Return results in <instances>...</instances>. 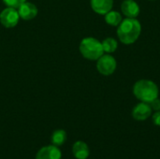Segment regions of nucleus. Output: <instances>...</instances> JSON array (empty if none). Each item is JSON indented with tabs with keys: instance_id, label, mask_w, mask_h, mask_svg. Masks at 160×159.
I'll use <instances>...</instances> for the list:
<instances>
[{
	"instance_id": "1",
	"label": "nucleus",
	"mask_w": 160,
	"mask_h": 159,
	"mask_svg": "<svg viewBox=\"0 0 160 159\" xmlns=\"http://www.w3.org/2000/svg\"><path fill=\"white\" fill-rule=\"evenodd\" d=\"M142 32L141 22L136 18L124 19L117 28V36L124 44H132L138 40Z\"/></svg>"
},
{
	"instance_id": "7",
	"label": "nucleus",
	"mask_w": 160,
	"mask_h": 159,
	"mask_svg": "<svg viewBox=\"0 0 160 159\" xmlns=\"http://www.w3.org/2000/svg\"><path fill=\"white\" fill-rule=\"evenodd\" d=\"M62 153L55 145H48L42 147L36 155V159H61Z\"/></svg>"
},
{
	"instance_id": "11",
	"label": "nucleus",
	"mask_w": 160,
	"mask_h": 159,
	"mask_svg": "<svg viewBox=\"0 0 160 159\" xmlns=\"http://www.w3.org/2000/svg\"><path fill=\"white\" fill-rule=\"evenodd\" d=\"M72 154L75 158L87 159L90 155V150L85 142L82 141H78L72 146Z\"/></svg>"
},
{
	"instance_id": "16",
	"label": "nucleus",
	"mask_w": 160,
	"mask_h": 159,
	"mask_svg": "<svg viewBox=\"0 0 160 159\" xmlns=\"http://www.w3.org/2000/svg\"><path fill=\"white\" fill-rule=\"evenodd\" d=\"M149 105H150V107L152 108V110H154V111H160V99L158 97V98H156V99H154L152 102H150L149 103Z\"/></svg>"
},
{
	"instance_id": "10",
	"label": "nucleus",
	"mask_w": 160,
	"mask_h": 159,
	"mask_svg": "<svg viewBox=\"0 0 160 159\" xmlns=\"http://www.w3.org/2000/svg\"><path fill=\"white\" fill-rule=\"evenodd\" d=\"M90 3L92 9L100 15H105L113 6V0H90Z\"/></svg>"
},
{
	"instance_id": "2",
	"label": "nucleus",
	"mask_w": 160,
	"mask_h": 159,
	"mask_svg": "<svg viewBox=\"0 0 160 159\" xmlns=\"http://www.w3.org/2000/svg\"><path fill=\"white\" fill-rule=\"evenodd\" d=\"M133 94L141 102L150 103L158 97L159 90L154 82L150 80H140L133 86Z\"/></svg>"
},
{
	"instance_id": "14",
	"label": "nucleus",
	"mask_w": 160,
	"mask_h": 159,
	"mask_svg": "<svg viewBox=\"0 0 160 159\" xmlns=\"http://www.w3.org/2000/svg\"><path fill=\"white\" fill-rule=\"evenodd\" d=\"M101 43H102V48H103L104 52H107V53H112L115 52L118 47V43L116 39L113 37H107Z\"/></svg>"
},
{
	"instance_id": "17",
	"label": "nucleus",
	"mask_w": 160,
	"mask_h": 159,
	"mask_svg": "<svg viewBox=\"0 0 160 159\" xmlns=\"http://www.w3.org/2000/svg\"><path fill=\"white\" fill-rule=\"evenodd\" d=\"M152 120H153V123L158 126V127H160V111H157L153 116H152Z\"/></svg>"
},
{
	"instance_id": "8",
	"label": "nucleus",
	"mask_w": 160,
	"mask_h": 159,
	"mask_svg": "<svg viewBox=\"0 0 160 159\" xmlns=\"http://www.w3.org/2000/svg\"><path fill=\"white\" fill-rule=\"evenodd\" d=\"M18 13L20 18L28 21L34 19L38 14V7L30 2H24L18 7Z\"/></svg>"
},
{
	"instance_id": "18",
	"label": "nucleus",
	"mask_w": 160,
	"mask_h": 159,
	"mask_svg": "<svg viewBox=\"0 0 160 159\" xmlns=\"http://www.w3.org/2000/svg\"><path fill=\"white\" fill-rule=\"evenodd\" d=\"M152 1H153V0H152Z\"/></svg>"
},
{
	"instance_id": "12",
	"label": "nucleus",
	"mask_w": 160,
	"mask_h": 159,
	"mask_svg": "<svg viewBox=\"0 0 160 159\" xmlns=\"http://www.w3.org/2000/svg\"><path fill=\"white\" fill-rule=\"evenodd\" d=\"M123 21L122 15L118 11L110 10L105 14V22L112 26H118L120 22Z\"/></svg>"
},
{
	"instance_id": "6",
	"label": "nucleus",
	"mask_w": 160,
	"mask_h": 159,
	"mask_svg": "<svg viewBox=\"0 0 160 159\" xmlns=\"http://www.w3.org/2000/svg\"><path fill=\"white\" fill-rule=\"evenodd\" d=\"M152 108L149 103L141 102L132 110V117L137 121H144L152 115Z\"/></svg>"
},
{
	"instance_id": "3",
	"label": "nucleus",
	"mask_w": 160,
	"mask_h": 159,
	"mask_svg": "<svg viewBox=\"0 0 160 159\" xmlns=\"http://www.w3.org/2000/svg\"><path fill=\"white\" fill-rule=\"evenodd\" d=\"M80 52L82 55L89 60H98L103 55L104 51L102 43L95 37H84L80 43Z\"/></svg>"
},
{
	"instance_id": "15",
	"label": "nucleus",
	"mask_w": 160,
	"mask_h": 159,
	"mask_svg": "<svg viewBox=\"0 0 160 159\" xmlns=\"http://www.w3.org/2000/svg\"><path fill=\"white\" fill-rule=\"evenodd\" d=\"M26 0H3V2L5 3V5H7L9 7H14V8L19 7Z\"/></svg>"
},
{
	"instance_id": "5",
	"label": "nucleus",
	"mask_w": 160,
	"mask_h": 159,
	"mask_svg": "<svg viewBox=\"0 0 160 159\" xmlns=\"http://www.w3.org/2000/svg\"><path fill=\"white\" fill-rule=\"evenodd\" d=\"M19 19L20 16L18 10H16V8L14 7H8L0 13V22L2 25L7 28H12L16 26L19 22Z\"/></svg>"
},
{
	"instance_id": "13",
	"label": "nucleus",
	"mask_w": 160,
	"mask_h": 159,
	"mask_svg": "<svg viewBox=\"0 0 160 159\" xmlns=\"http://www.w3.org/2000/svg\"><path fill=\"white\" fill-rule=\"evenodd\" d=\"M67 140V133L65 130L63 129H57L55 130L52 135V138H51V141L52 142L53 145L55 146H61L65 143Z\"/></svg>"
},
{
	"instance_id": "4",
	"label": "nucleus",
	"mask_w": 160,
	"mask_h": 159,
	"mask_svg": "<svg viewBox=\"0 0 160 159\" xmlns=\"http://www.w3.org/2000/svg\"><path fill=\"white\" fill-rule=\"evenodd\" d=\"M117 67L116 60L113 56L110 54H103L98 59L97 62V68L98 72L104 76L112 75Z\"/></svg>"
},
{
	"instance_id": "9",
	"label": "nucleus",
	"mask_w": 160,
	"mask_h": 159,
	"mask_svg": "<svg viewBox=\"0 0 160 159\" xmlns=\"http://www.w3.org/2000/svg\"><path fill=\"white\" fill-rule=\"evenodd\" d=\"M121 11L127 18H136L140 14V6L134 0H124L121 4Z\"/></svg>"
}]
</instances>
